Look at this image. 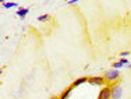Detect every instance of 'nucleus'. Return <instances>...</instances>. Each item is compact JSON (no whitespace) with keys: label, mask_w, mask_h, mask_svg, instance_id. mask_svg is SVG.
<instances>
[{"label":"nucleus","mask_w":131,"mask_h":99,"mask_svg":"<svg viewBox=\"0 0 131 99\" xmlns=\"http://www.w3.org/2000/svg\"><path fill=\"white\" fill-rule=\"evenodd\" d=\"M105 80H106V82L107 84H116V82H118V80H120V71L116 70V69H109V70H106V73H105Z\"/></svg>","instance_id":"f257e3e1"},{"label":"nucleus","mask_w":131,"mask_h":99,"mask_svg":"<svg viewBox=\"0 0 131 99\" xmlns=\"http://www.w3.org/2000/svg\"><path fill=\"white\" fill-rule=\"evenodd\" d=\"M110 89H112V99H120L121 98V95H123V88H121V85L118 84V82L112 84Z\"/></svg>","instance_id":"f03ea898"},{"label":"nucleus","mask_w":131,"mask_h":99,"mask_svg":"<svg viewBox=\"0 0 131 99\" xmlns=\"http://www.w3.org/2000/svg\"><path fill=\"white\" fill-rule=\"evenodd\" d=\"M98 99H112V89H110V85H105L103 88L99 91Z\"/></svg>","instance_id":"7ed1b4c3"},{"label":"nucleus","mask_w":131,"mask_h":99,"mask_svg":"<svg viewBox=\"0 0 131 99\" xmlns=\"http://www.w3.org/2000/svg\"><path fill=\"white\" fill-rule=\"evenodd\" d=\"M88 82L91 85H98V86H105V85H109L106 82L105 77H89Z\"/></svg>","instance_id":"20e7f679"},{"label":"nucleus","mask_w":131,"mask_h":99,"mask_svg":"<svg viewBox=\"0 0 131 99\" xmlns=\"http://www.w3.org/2000/svg\"><path fill=\"white\" fill-rule=\"evenodd\" d=\"M73 89H74V86L71 85V86H68L67 89H64L63 92H61V95L59 96V99H68V96L71 95V92H73Z\"/></svg>","instance_id":"39448f33"},{"label":"nucleus","mask_w":131,"mask_h":99,"mask_svg":"<svg viewBox=\"0 0 131 99\" xmlns=\"http://www.w3.org/2000/svg\"><path fill=\"white\" fill-rule=\"evenodd\" d=\"M88 77H80V78H77L75 81L73 82V86L74 88H77V86H80V85H82V84H85V82H88Z\"/></svg>","instance_id":"423d86ee"},{"label":"nucleus","mask_w":131,"mask_h":99,"mask_svg":"<svg viewBox=\"0 0 131 99\" xmlns=\"http://www.w3.org/2000/svg\"><path fill=\"white\" fill-rule=\"evenodd\" d=\"M28 13H29V8H28V7H21V8H18V10H17V15H18V17H21V18H24Z\"/></svg>","instance_id":"0eeeda50"},{"label":"nucleus","mask_w":131,"mask_h":99,"mask_svg":"<svg viewBox=\"0 0 131 99\" xmlns=\"http://www.w3.org/2000/svg\"><path fill=\"white\" fill-rule=\"evenodd\" d=\"M3 7H4L6 10H8V8H14V7H18V3H4Z\"/></svg>","instance_id":"6e6552de"},{"label":"nucleus","mask_w":131,"mask_h":99,"mask_svg":"<svg viewBox=\"0 0 131 99\" xmlns=\"http://www.w3.org/2000/svg\"><path fill=\"white\" fill-rule=\"evenodd\" d=\"M123 66H126V64H123L121 61H114L113 64H112V69H116V70H120Z\"/></svg>","instance_id":"1a4fd4ad"},{"label":"nucleus","mask_w":131,"mask_h":99,"mask_svg":"<svg viewBox=\"0 0 131 99\" xmlns=\"http://www.w3.org/2000/svg\"><path fill=\"white\" fill-rule=\"evenodd\" d=\"M49 18H50L49 14H43V15H39L38 17V21H46V20H49Z\"/></svg>","instance_id":"9d476101"},{"label":"nucleus","mask_w":131,"mask_h":99,"mask_svg":"<svg viewBox=\"0 0 131 99\" xmlns=\"http://www.w3.org/2000/svg\"><path fill=\"white\" fill-rule=\"evenodd\" d=\"M118 61H121V63H123V64H126V66H127V64H128V60H127L126 57H121V59H120V60H118Z\"/></svg>","instance_id":"9b49d317"},{"label":"nucleus","mask_w":131,"mask_h":99,"mask_svg":"<svg viewBox=\"0 0 131 99\" xmlns=\"http://www.w3.org/2000/svg\"><path fill=\"white\" fill-rule=\"evenodd\" d=\"M120 56L121 57H127V56H130V52H121Z\"/></svg>","instance_id":"f8f14e48"},{"label":"nucleus","mask_w":131,"mask_h":99,"mask_svg":"<svg viewBox=\"0 0 131 99\" xmlns=\"http://www.w3.org/2000/svg\"><path fill=\"white\" fill-rule=\"evenodd\" d=\"M78 2H81V0H68L67 4H75V3H78Z\"/></svg>","instance_id":"ddd939ff"},{"label":"nucleus","mask_w":131,"mask_h":99,"mask_svg":"<svg viewBox=\"0 0 131 99\" xmlns=\"http://www.w3.org/2000/svg\"><path fill=\"white\" fill-rule=\"evenodd\" d=\"M50 99H59V98H57V96H52Z\"/></svg>","instance_id":"4468645a"}]
</instances>
